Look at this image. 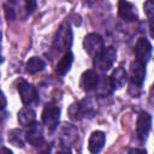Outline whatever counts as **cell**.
<instances>
[{
    "instance_id": "obj_17",
    "label": "cell",
    "mask_w": 154,
    "mask_h": 154,
    "mask_svg": "<svg viewBox=\"0 0 154 154\" xmlns=\"http://www.w3.org/2000/svg\"><path fill=\"white\" fill-rule=\"evenodd\" d=\"M17 119L22 126H29L34 122H36V113L31 107L25 106L19 109V112L17 114Z\"/></svg>"
},
{
    "instance_id": "obj_6",
    "label": "cell",
    "mask_w": 154,
    "mask_h": 154,
    "mask_svg": "<svg viewBox=\"0 0 154 154\" xmlns=\"http://www.w3.org/2000/svg\"><path fill=\"white\" fill-rule=\"evenodd\" d=\"M18 93H19V96H20V100L24 105L26 106H30L32 103H36L38 101V94H37V90L36 88L30 84L29 82L24 81V79H20L18 82Z\"/></svg>"
},
{
    "instance_id": "obj_14",
    "label": "cell",
    "mask_w": 154,
    "mask_h": 154,
    "mask_svg": "<svg viewBox=\"0 0 154 154\" xmlns=\"http://www.w3.org/2000/svg\"><path fill=\"white\" fill-rule=\"evenodd\" d=\"M99 75L94 70H87L81 76V87L85 91L95 90V87L99 82Z\"/></svg>"
},
{
    "instance_id": "obj_22",
    "label": "cell",
    "mask_w": 154,
    "mask_h": 154,
    "mask_svg": "<svg viewBox=\"0 0 154 154\" xmlns=\"http://www.w3.org/2000/svg\"><path fill=\"white\" fill-rule=\"evenodd\" d=\"M36 5H37V1H36V0H24V8H25V14H26V17L30 16V14L35 11Z\"/></svg>"
},
{
    "instance_id": "obj_12",
    "label": "cell",
    "mask_w": 154,
    "mask_h": 154,
    "mask_svg": "<svg viewBox=\"0 0 154 154\" xmlns=\"http://www.w3.org/2000/svg\"><path fill=\"white\" fill-rule=\"evenodd\" d=\"M78 137V130L76 126L71 125V124H65L60 131V142L61 146L65 147V149L67 152H70L69 147L72 146L75 143V141Z\"/></svg>"
},
{
    "instance_id": "obj_26",
    "label": "cell",
    "mask_w": 154,
    "mask_h": 154,
    "mask_svg": "<svg viewBox=\"0 0 154 154\" xmlns=\"http://www.w3.org/2000/svg\"><path fill=\"white\" fill-rule=\"evenodd\" d=\"M0 49H1V32H0Z\"/></svg>"
},
{
    "instance_id": "obj_20",
    "label": "cell",
    "mask_w": 154,
    "mask_h": 154,
    "mask_svg": "<svg viewBox=\"0 0 154 154\" xmlns=\"http://www.w3.org/2000/svg\"><path fill=\"white\" fill-rule=\"evenodd\" d=\"M8 141L14 146V147H24V141H25V135L22 130L19 129H13L8 134Z\"/></svg>"
},
{
    "instance_id": "obj_7",
    "label": "cell",
    "mask_w": 154,
    "mask_h": 154,
    "mask_svg": "<svg viewBox=\"0 0 154 154\" xmlns=\"http://www.w3.org/2000/svg\"><path fill=\"white\" fill-rule=\"evenodd\" d=\"M152 129V116L146 112L142 111L138 117H137V123H136V135L137 138L140 141H146L149 132Z\"/></svg>"
},
{
    "instance_id": "obj_9",
    "label": "cell",
    "mask_w": 154,
    "mask_h": 154,
    "mask_svg": "<svg viewBox=\"0 0 154 154\" xmlns=\"http://www.w3.org/2000/svg\"><path fill=\"white\" fill-rule=\"evenodd\" d=\"M83 48L89 55L95 57L103 48V38L95 32L88 34L83 40Z\"/></svg>"
},
{
    "instance_id": "obj_23",
    "label": "cell",
    "mask_w": 154,
    "mask_h": 154,
    "mask_svg": "<svg viewBox=\"0 0 154 154\" xmlns=\"http://www.w3.org/2000/svg\"><path fill=\"white\" fill-rule=\"evenodd\" d=\"M6 105H7L6 96H5V94L2 93V90L0 89V111H1V109H4V108L6 107Z\"/></svg>"
},
{
    "instance_id": "obj_4",
    "label": "cell",
    "mask_w": 154,
    "mask_h": 154,
    "mask_svg": "<svg viewBox=\"0 0 154 154\" xmlns=\"http://www.w3.org/2000/svg\"><path fill=\"white\" fill-rule=\"evenodd\" d=\"M116 59H117V51L113 47H106V48L103 47L94 57L93 65L96 70L101 72H107L116 63Z\"/></svg>"
},
{
    "instance_id": "obj_11",
    "label": "cell",
    "mask_w": 154,
    "mask_h": 154,
    "mask_svg": "<svg viewBox=\"0 0 154 154\" xmlns=\"http://www.w3.org/2000/svg\"><path fill=\"white\" fill-rule=\"evenodd\" d=\"M118 14L125 22H134V20H137V18H138L136 6L131 2H129L128 0L118 1Z\"/></svg>"
},
{
    "instance_id": "obj_21",
    "label": "cell",
    "mask_w": 154,
    "mask_h": 154,
    "mask_svg": "<svg viewBox=\"0 0 154 154\" xmlns=\"http://www.w3.org/2000/svg\"><path fill=\"white\" fill-rule=\"evenodd\" d=\"M143 8H144V13L147 14V17L149 19H153V16H154V1L153 0H146V2L143 4Z\"/></svg>"
},
{
    "instance_id": "obj_27",
    "label": "cell",
    "mask_w": 154,
    "mask_h": 154,
    "mask_svg": "<svg viewBox=\"0 0 154 154\" xmlns=\"http://www.w3.org/2000/svg\"><path fill=\"white\" fill-rule=\"evenodd\" d=\"M0 63H1V57H0Z\"/></svg>"
},
{
    "instance_id": "obj_1",
    "label": "cell",
    "mask_w": 154,
    "mask_h": 154,
    "mask_svg": "<svg viewBox=\"0 0 154 154\" xmlns=\"http://www.w3.org/2000/svg\"><path fill=\"white\" fill-rule=\"evenodd\" d=\"M130 83V88H129V91L130 94L136 97L138 96L140 91H141V88L143 85V82H144V78H146V65L141 61H138L137 59L131 61L130 64V77H128Z\"/></svg>"
},
{
    "instance_id": "obj_24",
    "label": "cell",
    "mask_w": 154,
    "mask_h": 154,
    "mask_svg": "<svg viewBox=\"0 0 154 154\" xmlns=\"http://www.w3.org/2000/svg\"><path fill=\"white\" fill-rule=\"evenodd\" d=\"M129 153H141V154H146V150H144V149L134 148V149H129Z\"/></svg>"
},
{
    "instance_id": "obj_19",
    "label": "cell",
    "mask_w": 154,
    "mask_h": 154,
    "mask_svg": "<svg viewBox=\"0 0 154 154\" xmlns=\"http://www.w3.org/2000/svg\"><path fill=\"white\" fill-rule=\"evenodd\" d=\"M95 90L100 96L109 95L112 93V90H113V88L111 85V82H109V77H107V76L99 77V82H97V84L95 87Z\"/></svg>"
},
{
    "instance_id": "obj_2",
    "label": "cell",
    "mask_w": 154,
    "mask_h": 154,
    "mask_svg": "<svg viewBox=\"0 0 154 154\" xmlns=\"http://www.w3.org/2000/svg\"><path fill=\"white\" fill-rule=\"evenodd\" d=\"M96 106L97 103L90 97L75 102L69 107V117L72 120H79L84 117H93L96 112Z\"/></svg>"
},
{
    "instance_id": "obj_13",
    "label": "cell",
    "mask_w": 154,
    "mask_h": 154,
    "mask_svg": "<svg viewBox=\"0 0 154 154\" xmlns=\"http://www.w3.org/2000/svg\"><path fill=\"white\" fill-rule=\"evenodd\" d=\"M105 142H106V135L102 132V131H93L89 140H88V149L90 153L93 154H96V153H100L101 149L103 148L105 146Z\"/></svg>"
},
{
    "instance_id": "obj_5",
    "label": "cell",
    "mask_w": 154,
    "mask_h": 154,
    "mask_svg": "<svg viewBox=\"0 0 154 154\" xmlns=\"http://www.w3.org/2000/svg\"><path fill=\"white\" fill-rule=\"evenodd\" d=\"M42 123L45 126H47L49 130L57 129L59 120H60V108L55 103H47L42 111Z\"/></svg>"
},
{
    "instance_id": "obj_16",
    "label": "cell",
    "mask_w": 154,
    "mask_h": 154,
    "mask_svg": "<svg viewBox=\"0 0 154 154\" xmlns=\"http://www.w3.org/2000/svg\"><path fill=\"white\" fill-rule=\"evenodd\" d=\"M72 63H73V54H72L71 51L69 49V51H66V52L64 53V55L61 57V59L58 61V64H57V66H55L57 73H58L59 76H65V75L70 71V69H71V66H72Z\"/></svg>"
},
{
    "instance_id": "obj_3",
    "label": "cell",
    "mask_w": 154,
    "mask_h": 154,
    "mask_svg": "<svg viewBox=\"0 0 154 154\" xmlns=\"http://www.w3.org/2000/svg\"><path fill=\"white\" fill-rule=\"evenodd\" d=\"M72 29L69 22H64L58 28L54 40H53V47L58 52H66L70 49L72 45Z\"/></svg>"
},
{
    "instance_id": "obj_25",
    "label": "cell",
    "mask_w": 154,
    "mask_h": 154,
    "mask_svg": "<svg viewBox=\"0 0 154 154\" xmlns=\"http://www.w3.org/2000/svg\"><path fill=\"white\" fill-rule=\"evenodd\" d=\"M2 152L8 153V154H11V153H12V150H11V149H7V148H0V153H2Z\"/></svg>"
},
{
    "instance_id": "obj_10",
    "label": "cell",
    "mask_w": 154,
    "mask_h": 154,
    "mask_svg": "<svg viewBox=\"0 0 154 154\" xmlns=\"http://www.w3.org/2000/svg\"><path fill=\"white\" fill-rule=\"evenodd\" d=\"M152 49H153L152 48V43L146 37L138 38L136 45H135V49H134L136 59L146 65L149 61L150 57H152Z\"/></svg>"
},
{
    "instance_id": "obj_8",
    "label": "cell",
    "mask_w": 154,
    "mask_h": 154,
    "mask_svg": "<svg viewBox=\"0 0 154 154\" xmlns=\"http://www.w3.org/2000/svg\"><path fill=\"white\" fill-rule=\"evenodd\" d=\"M28 128L29 129L25 132V140L29 142V144H31L34 147L42 146L43 142H45V131H43L42 124L34 122Z\"/></svg>"
},
{
    "instance_id": "obj_18",
    "label": "cell",
    "mask_w": 154,
    "mask_h": 154,
    "mask_svg": "<svg viewBox=\"0 0 154 154\" xmlns=\"http://www.w3.org/2000/svg\"><path fill=\"white\" fill-rule=\"evenodd\" d=\"M46 67V63L40 57H31L25 64V71L30 75L37 73Z\"/></svg>"
},
{
    "instance_id": "obj_15",
    "label": "cell",
    "mask_w": 154,
    "mask_h": 154,
    "mask_svg": "<svg viewBox=\"0 0 154 154\" xmlns=\"http://www.w3.org/2000/svg\"><path fill=\"white\" fill-rule=\"evenodd\" d=\"M109 82L113 89H122L123 87H125L128 82V72L125 71V69L116 67L109 76Z\"/></svg>"
}]
</instances>
